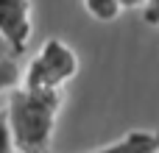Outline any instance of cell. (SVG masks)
Returning a JSON list of instances; mask_svg holds the SVG:
<instances>
[{"label":"cell","instance_id":"6","mask_svg":"<svg viewBox=\"0 0 159 153\" xmlns=\"http://www.w3.org/2000/svg\"><path fill=\"white\" fill-rule=\"evenodd\" d=\"M14 84H20V67L11 53H0V92H8Z\"/></svg>","mask_w":159,"mask_h":153},{"label":"cell","instance_id":"8","mask_svg":"<svg viewBox=\"0 0 159 153\" xmlns=\"http://www.w3.org/2000/svg\"><path fill=\"white\" fill-rule=\"evenodd\" d=\"M143 20L159 28V0H143Z\"/></svg>","mask_w":159,"mask_h":153},{"label":"cell","instance_id":"9","mask_svg":"<svg viewBox=\"0 0 159 153\" xmlns=\"http://www.w3.org/2000/svg\"><path fill=\"white\" fill-rule=\"evenodd\" d=\"M0 53H8V50H6V45H3V39H0Z\"/></svg>","mask_w":159,"mask_h":153},{"label":"cell","instance_id":"5","mask_svg":"<svg viewBox=\"0 0 159 153\" xmlns=\"http://www.w3.org/2000/svg\"><path fill=\"white\" fill-rule=\"evenodd\" d=\"M84 8H87L89 17H95V20H101V22L117 20L120 11H123L120 0H84Z\"/></svg>","mask_w":159,"mask_h":153},{"label":"cell","instance_id":"2","mask_svg":"<svg viewBox=\"0 0 159 153\" xmlns=\"http://www.w3.org/2000/svg\"><path fill=\"white\" fill-rule=\"evenodd\" d=\"M78 72V56L64 39H45L22 72V86L28 89H64Z\"/></svg>","mask_w":159,"mask_h":153},{"label":"cell","instance_id":"3","mask_svg":"<svg viewBox=\"0 0 159 153\" xmlns=\"http://www.w3.org/2000/svg\"><path fill=\"white\" fill-rule=\"evenodd\" d=\"M31 31H34L31 0H0V39L11 56L25 53Z\"/></svg>","mask_w":159,"mask_h":153},{"label":"cell","instance_id":"1","mask_svg":"<svg viewBox=\"0 0 159 153\" xmlns=\"http://www.w3.org/2000/svg\"><path fill=\"white\" fill-rule=\"evenodd\" d=\"M6 117L14 151H48L61 109V89H28L14 84L6 98Z\"/></svg>","mask_w":159,"mask_h":153},{"label":"cell","instance_id":"4","mask_svg":"<svg viewBox=\"0 0 159 153\" xmlns=\"http://www.w3.org/2000/svg\"><path fill=\"white\" fill-rule=\"evenodd\" d=\"M103 153H112V151H126V153H134V151H143V153H157L159 151V131H145V128H134L129 134H123L120 139L109 142L101 148Z\"/></svg>","mask_w":159,"mask_h":153},{"label":"cell","instance_id":"7","mask_svg":"<svg viewBox=\"0 0 159 153\" xmlns=\"http://www.w3.org/2000/svg\"><path fill=\"white\" fill-rule=\"evenodd\" d=\"M14 151L11 148V131H8V117H6V106H0V153Z\"/></svg>","mask_w":159,"mask_h":153}]
</instances>
